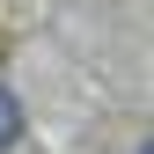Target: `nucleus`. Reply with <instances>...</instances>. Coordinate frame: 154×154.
<instances>
[{
  "instance_id": "obj_1",
  "label": "nucleus",
  "mask_w": 154,
  "mask_h": 154,
  "mask_svg": "<svg viewBox=\"0 0 154 154\" xmlns=\"http://www.w3.org/2000/svg\"><path fill=\"white\" fill-rule=\"evenodd\" d=\"M15 140H22V110H15V95L0 88V154H8Z\"/></svg>"
}]
</instances>
